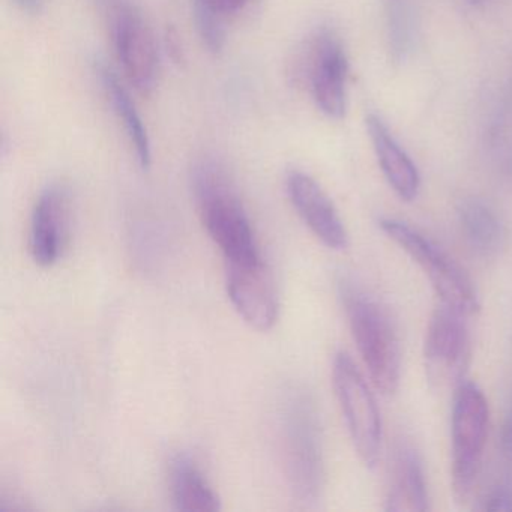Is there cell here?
Returning a JSON list of instances; mask_svg holds the SVG:
<instances>
[{
	"label": "cell",
	"mask_w": 512,
	"mask_h": 512,
	"mask_svg": "<svg viewBox=\"0 0 512 512\" xmlns=\"http://www.w3.org/2000/svg\"><path fill=\"white\" fill-rule=\"evenodd\" d=\"M281 461L293 494L301 502L320 499L325 484L322 425L316 401L307 389L287 386L277 406Z\"/></svg>",
	"instance_id": "cell-1"
},
{
	"label": "cell",
	"mask_w": 512,
	"mask_h": 512,
	"mask_svg": "<svg viewBox=\"0 0 512 512\" xmlns=\"http://www.w3.org/2000/svg\"><path fill=\"white\" fill-rule=\"evenodd\" d=\"M191 187L200 218L226 262L260 259L250 218L226 167L215 160L200 161L191 173Z\"/></svg>",
	"instance_id": "cell-2"
},
{
	"label": "cell",
	"mask_w": 512,
	"mask_h": 512,
	"mask_svg": "<svg viewBox=\"0 0 512 512\" xmlns=\"http://www.w3.org/2000/svg\"><path fill=\"white\" fill-rule=\"evenodd\" d=\"M341 299L350 331L371 382L382 394L398 389L401 373L400 340L388 311L353 283H341Z\"/></svg>",
	"instance_id": "cell-3"
},
{
	"label": "cell",
	"mask_w": 512,
	"mask_h": 512,
	"mask_svg": "<svg viewBox=\"0 0 512 512\" xmlns=\"http://www.w3.org/2000/svg\"><path fill=\"white\" fill-rule=\"evenodd\" d=\"M487 398L478 385L463 382L455 389L452 407V493L458 503L472 494L481 470L488 436Z\"/></svg>",
	"instance_id": "cell-4"
},
{
	"label": "cell",
	"mask_w": 512,
	"mask_h": 512,
	"mask_svg": "<svg viewBox=\"0 0 512 512\" xmlns=\"http://www.w3.org/2000/svg\"><path fill=\"white\" fill-rule=\"evenodd\" d=\"M112 34L116 56L128 82L143 95L160 77V50L148 20L134 0H98Z\"/></svg>",
	"instance_id": "cell-5"
},
{
	"label": "cell",
	"mask_w": 512,
	"mask_h": 512,
	"mask_svg": "<svg viewBox=\"0 0 512 512\" xmlns=\"http://www.w3.org/2000/svg\"><path fill=\"white\" fill-rule=\"evenodd\" d=\"M380 227L418 263L439 296L440 304L455 308L467 316L478 311V296L472 281L439 245L401 221L383 220Z\"/></svg>",
	"instance_id": "cell-6"
},
{
	"label": "cell",
	"mask_w": 512,
	"mask_h": 512,
	"mask_svg": "<svg viewBox=\"0 0 512 512\" xmlns=\"http://www.w3.org/2000/svg\"><path fill=\"white\" fill-rule=\"evenodd\" d=\"M332 383L356 454L365 466L373 469L382 452V418L367 380L347 353L335 356Z\"/></svg>",
	"instance_id": "cell-7"
},
{
	"label": "cell",
	"mask_w": 512,
	"mask_h": 512,
	"mask_svg": "<svg viewBox=\"0 0 512 512\" xmlns=\"http://www.w3.org/2000/svg\"><path fill=\"white\" fill-rule=\"evenodd\" d=\"M467 314L440 304L431 314L424 343L425 376L437 392L457 389L470 362Z\"/></svg>",
	"instance_id": "cell-8"
},
{
	"label": "cell",
	"mask_w": 512,
	"mask_h": 512,
	"mask_svg": "<svg viewBox=\"0 0 512 512\" xmlns=\"http://www.w3.org/2000/svg\"><path fill=\"white\" fill-rule=\"evenodd\" d=\"M227 295L239 316L259 331H269L278 319V296L265 260L227 262Z\"/></svg>",
	"instance_id": "cell-9"
},
{
	"label": "cell",
	"mask_w": 512,
	"mask_h": 512,
	"mask_svg": "<svg viewBox=\"0 0 512 512\" xmlns=\"http://www.w3.org/2000/svg\"><path fill=\"white\" fill-rule=\"evenodd\" d=\"M347 68L340 40L332 32H320L311 47L310 85L317 107L328 118L341 119L346 115Z\"/></svg>",
	"instance_id": "cell-10"
},
{
	"label": "cell",
	"mask_w": 512,
	"mask_h": 512,
	"mask_svg": "<svg viewBox=\"0 0 512 512\" xmlns=\"http://www.w3.org/2000/svg\"><path fill=\"white\" fill-rule=\"evenodd\" d=\"M286 190L293 208L308 229L331 250H344L349 244L346 227L323 188L301 170H290Z\"/></svg>",
	"instance_id": "cell-11"
},
{
	"label": "cell",
	"mask_w": 512,
	"mask_h": 512,
	"mask_svg": "<svg viewBox=\"0 0 512 512\" xmlns=\"http://www.w3.org/2000/svg\"><path fill=\"white\" fill-rule=\"evenodd\" d=\"M70 229L67 188L49 185L38 197L31 220V253L40 266H52L65 250Z\"/></svg>",
	"instance_id": "cell-12"
},
{
	"label": "cell",
	"mask_w": 512,
	"mask_h": 512,
	"mask_svg": "<svg viewBox=\"0 0 512 512\" xmlns=\"http://www.w3.org/2000/svg\"><path fill=\"white\" fill-rule=\"evenodd\" d=\"M367 130L379 160L380 169L386 181L400 199L412 202L416 199L421 187L418 169L409 155L395 142L388 127L376 115L367 116Z\"/></svg>",
	"instance_id": "cell-13"
},
{
	"label": "cell",
	"mask_w": 512,
	"mask_h": 512,
	"mask_svg": "<svg viewBox=\"0 0 512 512\" xmlns=\"http://www.w3.org/2000/svg\"><path fill=\"white\" fill-rule=\"evenodd\" d=\"M386 511L425 512L428 509L427 484L419 455L407 443H400L392 457Z\"/></svg>",
	"instance_id": "cell-14"
},
{
	"label": "cell",
	"mask_w": 512,
	"mask_h": 512,
	"mask_svg": "<svg viewBox=\"0 0 512 512\" xmlns=\"http://www.w3.org/2000/svg\"><path fill=\"white\" fill-rule=\"evenodd\" d=\"M95 73H97L98 79H100L101 86H103L116 116L124 124L125 131H127L128 137H130L131 145L134 146V151H136L137 161H139L142 169H149L152 164L151 139H149L145 122H143L130 92L122 85L115 71L106 62L98 61L95 64Z\"/></svg>",
	"instance_id": "cell-15"
},
{
	"label": "cell",
	"mask_w": 512,
	"mask_h": 512,
	"mask_svg": "<svg viewBox=\"0 0 512 512\" xmlns=\"http://www.w3.org/2000/svg\"><path fill=\"white\" fill-rule=\"evenodd\" d=\"M170 490L178 511L217 512L221 509L220 497L190 455L178 454L170 463Z\"/></svg>",
	"instance_id": "cell-16"
},
{
	"label": "cell",
	"mask_w": 512,
	"mask_h": 512,
	"mask_svg": "<svg viewBox=\"0 0 512 512\" xmlns=\"http://www.w3.org/2000/svg\"><path fill=\"white\" fill-rule=\"evenodd\" d=\"M461 229L470 247L481 254L491 256L502 247L505 229L496 212L479 199H466L458 209Z\"/></svg>",
	"instance_id": "cell-17"
},
{
	"label": "cell",
	"mask_w": 512,
	"mask_h": 512,
	"mask_svg": "<svg viewBox=\"0 0 512 512\" xmlns=\"http://www.w3.org/2000/svg\"><path fill=\"white\" fill-rule=\"evenodd\" d=\"M196 26L209 52L220 53L226 43V29L223 16L196 4Z\"/></svg>",
	"instance_id": "cell-18"
},
{
	"label": "cell",
	"mask_w": 512,
	"mask_h": 512,
	"mask_svg": "<svg viewBox=\"0 0 512 512\" xmlns=\"http://www.w3.org/2000/svg\"><path fill=\"white\" fill-rule=\"evenodd\" d=\"M485 511L511 512L512 511V490L502 487L490 494L485 500Z\"/></svg>",
	"instance_id": "cell-19"
},
{
	"label": "cell",
	"mask_w": 512,
	"mask_h": 512,
	"mask_svg": "<svg viewBox=\"0 0 512 512\" xmlns=\"http://www.w3.org/2000/svg\"><path fill=\"white\" fill-rule=\"evenodd\" d=\"M248 0H196V4L226 17L229 14L238 13L239 10L247 5Z\"/></svg>",
	"instance_id": "cell-20"
},
{
	"label": "cell",
	"mask_w": 512,
	"mask_h": 512,
	"mask_svg": "<svg viewBox=\"0 0 512 512\" xmlns=\"http://www.w3.org/2000/svg\"><path fill=\"white\" fill-rule=\"evenodd\" d=\"M500 448H502L503 455L512 458V404L509 407L505 422H503L502 433H500Z\"/></svg>",
	"instance_id": "cell-21"
},
{
	"label": "cell",
	"mask_w": 512,
	"mask_h": 512,
	"mask_svg": "<svg viewBox=\"0 0 512 512\" xmlns=\"http://www.w3.org/2000/svg\"><path fill=\"white\" fill-rule=\"evenodd\" d=\"M44 2H46V0H14V4H16L20 10L29 14L40 13V11L43 10Z\"/></svg>",
	"instance_id": "cell-22"
},
{
	"label": "cell",
	"mask_w": 512,
	"mask_h": 512,
	"mask_svg": "<svg viewBox=\"0 0 512 512\" xmlns=\"http://www.w3.org/2000/svg\"><path fill=\"white\" fill-rule=\"evenodd\" d=\"M470 4H481L484 0H469Z\"/></svg>",
	"instance_id": "cell-23"
}]
</instances>
